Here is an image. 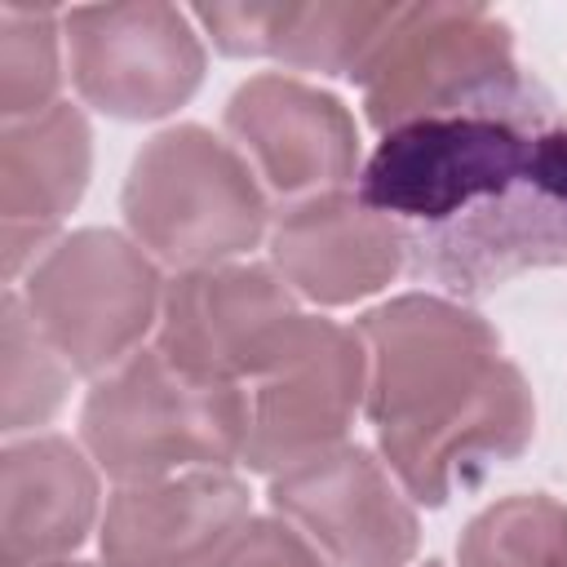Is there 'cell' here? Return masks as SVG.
<instances>
[{
  "label": "cell",
  "instance_id": "obj_18",
  "mask_svg": "<svg viewBox=\"0 0 567 567\" xmlns=\"http://www.w3.org/2000/svg\"><path fill=\"white\" fill-rule=\"evenodd\" d=\"M58 89V18L53 9L0 0V111L4 124L44 115Z\"/></svg>",
  "mask_w": 567,
  "mask_h": 567
},
{
  "label": "cell",
  "instance_id": "obj_19",
  "mask_svg": "<svg viewBox=\"0 0 567 567\" xmlns=\"http://www.w3.org/2000/svg\"><path fill=\"white\" fill-rule=\"evenodd\" d=\"M71 363L35 328L18 292H4V430H31L62 403Z\"/></svg>",
  "mask_w": 567,
  "mask_h": 567
},
{
  "label": "cell",
  "instance_id": "obj_8",
  "mask_svg": "<svg viewBox=\"0 0 567 567\" xmlns=\"http://www.w3.org/2000/svg\"><path fill=\"white\" fill-rule=\"evenodd\" d=\"M536 266H567V124L540 128L527 173L509 195L461 235L408 257L416 279L452 297H487Z\"/></svg>",
  "mask_w": 567,
  "mask_h": 567
},
{
  "label": "cell",
  "instance_id": "obj_13",
  "mask_svg": "<svg viewBox=\"0 0 567 567\" xmlns=\"http://www.w3.org/2000/svg\"><path fill=\"white\" fill-rule=\"evenodd\" d=\"M275 261L297 292L323 306L368 297L408 266L399 230L346 190H323L288 208L275 226Z\"/></svg>",
  "mask_w": 567,
  "mask_h": 567
},
{
  "label": "cell",
  "instance_id": "obj_20",
  "mask_svg": "<svg viewBox=\"0 0 567 567\" xmlns=\"http://www.w3.org/2000/svg\"><path fill=\"white\" fill-rule=\"evenodd\" d=\"M44 567H89V563H66V558H62V563H44Z\"/></svg>",
  "mask_w": 567,
  "mask_h": 567
},
{
  "label": "cell",
  "instance_id": "obj_21",
  "mask_svg": "<svg viewBox=\"0 0 567 567\" xmlns=\"http://www.w3.org/2000/svg\"><path fill=\"white\" fill-rule=\"evenodd\" d=\"M425 567H439V563H425Z\"/></svg>",
  "mask_w": 567,
  "mask_h": 567
},
{
  "label": "cell",
  "instance_id": "obj_5",
  "mask_svg": "<svg viewBox=\"0 0 567 567\" xmlns=\"http://www.w3.org/2000/svg\"><path fill=\"white\" fill-rule=\"evenodd\" d=\"M363 337L332 319H297L279 354L261 368L248 399V439L244 461L266 474H284L346 434L363 381Z\"/></svg>",
  "mask_w": 567,
  "mask_h": 567
},
{
  "label": "cell",
  "instance_id": "obj_15",
  "mask_svg": "<svg viewBox=\"0 0 567 567\" xmlns=\"http://www.w3.org/2000/svg\"><path fill=\"white\" fill-rule=\"evenodd\" d=\"M89 182V128L66 102L44 115L4 124L0 142V208H4V275L13 279L53 226L75 208Z\"/></svg>",
  "mask_w": 567,
  "mask_h": 567
},
{
  "label": "cell",
  "instance_id": "obj_12",
  "mask_svg": "<svg viewBox=\"0 0 567 567\" xmlns=\"http://www.w3.org/2000/svg\"><path fill=\"white\" fill-rule=\"evenodd\" d=\"M226 128L279 195H323L359 177L354 120L332 93L301 80L257 75L239 84L226 106Z\"/></svg>",
  "mask_w": 567,
  "mask_h": 567
},
{
  "label": "cell",
  "instance_id": "obj_17",
  "mask_svg": "<svg viewBox=\"0 0 567 567\" xmlns=\"http://www.w3.org/2000/svg\"><path fill=\"white\" fill-rule=\"evenodd\" d=\"M461 567H567V509L549 496H509L483 509L461 545Z\"/></svg>",
  "mask_w": 567,
  "mask_h": 567
},
{
  "label": "cell",
  "instance_id": "obj_7",
  "mask_svg": "<svg viewBox=\"0 0 567 567\" xmlns=\"http://www.w3.org/2000/svg\"><path fill=\"white\" fill-rule=\"evenodd\" d=\"M509 66H518L509 31L483 9H399L359 71L363 106L368 120L385 133L399 120L483 89Z\"/></svg>",
  "mask_w": 567,
  "mask_h": 567
},
{
  "label": "cell",
  "instance_id": "obj_14",
  "mask_svg": "<svg viewBox=\"0 0 567 567\" xmlns=\"http://www.w3.org/2000/svg\"><path fill=\"white\" fill-rule=\"evenodd\" d=\"M97 514L89 461L53 434L9 443L0 465V540L4 567H44L80 549Z\"/></svg>",
  "mask_w": 567,
  "mask_h": 567
},
{
  "label": "cell",
  "instance_id": "obj_1",
  "mask_svg": "<svg viewBox=\"0 0 567 567\" xmlns=\"http://www.w3.org/2000/svg\"><path fill=\"white\" fill-rule=\"evenodd\" d=\"M359 337L372 363L368 421L416 501L443 505L532 439V394L478 315L443 297H399L363 315Z\"/></svg>",
  "mask_w": 567,
  "mask_h": 567
},
{
  "label": "cell",
  "instance_id": "obj_16",
  "mask_svg": "<svg viewBox=\"0 0 567 567\" xmlns=\"http://www.w3.org/2000/svg\"><path fill=\"white\" fill-rule=\"evenodd\" d=\"M399 4H213L195 18L213 31L221 53H270L292 66L354 75L394 22Z\"/></svg>",
  "mask_w": 567,
  "mask_h": 567
},
{
  "label": "cell",
  "instance_id": "obj_10",
  "mask_svg": "<svg viewBox=\"0 0 567 567\" xmlns=\"http://www.w3.org/2000/svg\"><path fill=\"white\" fill-rule=\"evenodd\" d=\"M270 505L301 527L323 567H403L416 518L363 447H328L270 483Z\"/></svg>",
  "mask_w": 567,
  "mask_h": 567
},
{
  "label": "cell",
  "instance_id": "obj_9",
  "mask_svg": "<svg viewBox=\"0 0 567 567\" xmlns=\"http://www.w3.org/2000/svg\"><path fill=\"white\" fill-rule=\"evenodd\" d=\"M297 319L288 288L270 270L204 266L168 284L155 350L195 381L235 385L261 377Z\"/></svg>",
  "mask_w": 567,
  "mask_h": 567
},
{
  "label": "cell",
  "instance_id": "obj_3",
  "mask_svg": "<svg viewBox=\"0 0 567 567\" xmlns=\"http://www.w3.org/2000/svg\"><path fill=\"white\" fill-rule=\"evenodd\" d=\"M124 217L142 248L173 266L204 270L261 239L266 199L226 142L182 124L137 151L124 186Z\"/></svg>",
  "mask_w": 567,
  "mask_h": 567
},
{
  "label": "cell",
  "instance_id": "obj_11",
  "mask_svg": "<svg viewBox=\"0 0 567 567\" xmlns=\"http://www.w3.org/2000/svg\"><path fill=\"white\" fill-rule=\"evenodd\" d=\"M248 523V487L226 470L124 483L102 518L106 567H204Z\"/></svg>",
  "mask_w": 567,
  "mask_h": 567
},
{
  "label": "cell",
  "instance_id": "obj_6",
  "mask_svg": "<svg viewBox=\"0 0 567 567\" xmlns=\"http://www.w3.org/2000/svg\"><path fill=\"white\" fill-rule=\"evenodd\" d=\"M71 49V80L84 102L120 120H155L182 106L204 53L186 13L168 4H97L62 18Z\"/></svg>",
  "mask_w": 567,
  "mask_h": 567
},
{
  "label": "cell",
  "instance_id": "obj_4",
  "mask_svg": "<svg viewBox=\"0 0 567 567\" xmlns=\"http://www.w3.org/2000/svg\"><path fill=\"white\" fill-rule=\"evenodd\" d=\"M159 279L142 248L111 230H75L27 275L22 306L71 372H111L146 337Z\"/></svg>",
  "mask_w": 567,
  "mask_h": 567
},
{
  "label": "cell",
  "instance_id": "obj_2",
  "mask_svg": "<svg viewBox=\"0 0 567 567\" xmlns=\"http://www.w3.org/2000/svg\"><path fill=\"white\" fill-rule=\"evenodd\" d=\"M84 447L120 483L182 470H226L244 456L248 399L173 368L159 350H137L111 368L84 403Z\"/></svg>",
  "mask_w": 567,
  "mask_h": 567
}]
</instances>
